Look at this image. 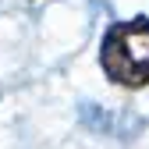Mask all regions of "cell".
I'll use <instances>...</instances> for the list:
<instances>
[{
    "instance_id": "cell-1",
    "label": "cell",
    "mask_w": 149,
    "mask_h": 149,
    "mask_svg": "<svg viewBox=\"0 0 149 149\" xmlns=\"http://www.w3.org/2000/svg\"><path fill=\"white\" fill-rule=\"evenodd\" d=\"M100 68L121 89L149 85V18L110 25L100 43Z\"/></svg>"
}]
</instances>
